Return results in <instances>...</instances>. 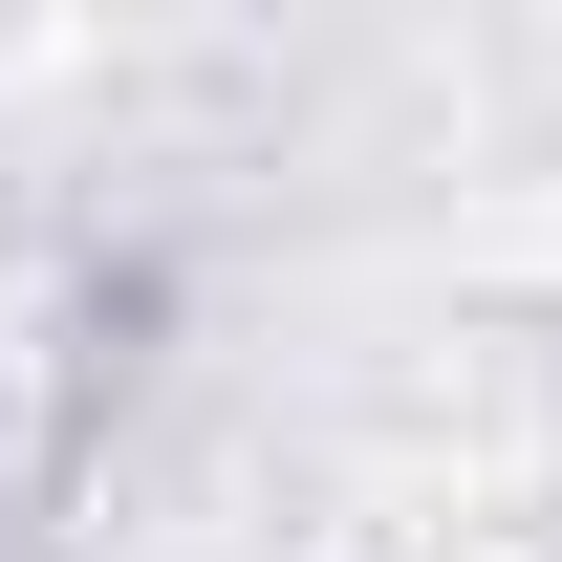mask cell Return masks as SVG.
<instances>
[{"instance_id": "obj_1", "label": "cell", "mask_w": 562, "mask_h": 562, "mask_svg": "<svg viewBox=\"0 0 562 562\" xmlns=\"http://www.w3.org/2000/svg\"><path fill=\"white\" fill-rule=\"evenodd\" d=\"M454 260H476V281H519V303H562V151H541V173H497V195L454 216Z\"/></svg>"}]
</instances>
